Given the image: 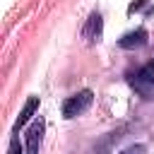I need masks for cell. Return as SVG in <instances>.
<instances>
[{"label": "cell", "mask_w": 154, "mask_h": 154, "mask_svg": "<svg viewBox=\"0 0 154 154\" xmlns=\"http://www.w3.org/2000/svg\"><path fill=\"white\" fill-rule=\"evenodd\" d=\"M91 99H94L91 89H82V91H77L75 96H67L65 103H63V116H65V118H75V116L84 113V111L91 106Z\"/></svg>", "instance_id": "obj_1"}, {"label": "cell", "mask_w": 154, "mask_h": 154, "mask_svg": "<svg viewBox=\"0 0 154 154\" xmlns=\"http://www.w3.org/2000/svg\"><path fill=\"white\" fill-rule=\"evenodd\" d=\"M41 140H43V120H34L26 130V154H38V147H41Z\"/></svg>", "instance_id": "obj_2"}, {"label": "cell", "mask_w": 154, "mask_h": 154, "mask_svg": "<svg viewBox=\"0 0 154 154\" xmlns=\"http://www.w3.org/2000/svg\"><path fill=\"white\" fill-rule=\"evenodd\" d=\"M147 43V31L140 26V29H135V31H128L120 41H118V46L120 48H140V46H144Z\"/></svg>", "instance_id": "obj_3"}, {"label": "cell", "mask_w": 154, "mask_h": 154, "mask_svg": "<svg viewBox=\"0 0 154 154\" xmlns=\"http://www.w3.org/2000/svg\"><path fill=\"white\" fill-rule=\"evenodd\" d=\"M38 108V96H29V101L24 103V108H22V113H19V118H17V123H14V135L19 132V128H24L26 123H29V118L34 116V111Z\"/></svg>", "instance_id": "obj_4"}, {"label": "cell", "mask_w": 154, "mask_h": 154, "mask_svg": "<svg viewBox=\"0 0 154 154\" xmlns=\"http://www.w3.org/2000/svg\"><path fill=\"white\" fill-rule=\"evenodd\" d=\"M82 34L89 41H99V36H101V14L99 12H91V17L87 19V26H84Z\"/></svg>", "instance_id": "obj_5"}, {"label": "cell", "mask_w": 154, "mask_h": 154, "mask_svg": "<svg viewBox=\"0 0 154 154\" xmlns=\"http://www.w3.org/2000/svg\"><path fill=\"white\" fill-rule=\"evenodd\" d=\"M137 79H140V82H149V84H154V60L147 63V65L137 72Z\"/></svg>", "instance_id": "obj_6"}, {"label": "cell", "mask_w": 154, "mask_h": 154, "mask_svg": "<svg viewBox=\"0 0 154 154\" xmlns=\"http://www.w3.org/2000/svg\"><path fill=\"white\" fill-rule=\"evenodd\" d=\"M7 154H24V149H22V144H19L17 137L10 140V149H7Z\"/></svg>", "instance_id": "obj_7"}, {"label": "cell", "mask_w": 154, "mask_h": 154, "mask_svg": "<svg viewBox=\"0 0 154 154\" xmlns=\"http://www.w3.org/2000/svg\"><path fill=\"white\" fill-rule=\"evenodd\" d=\"M120 154H147V147H144V144H132V147L123 149Z\"/></svg>", "instance_id": "obj_8"}, {"label": "cell", "mask_w": 154, "mask_h": 154, "mask_svg": "<svg viewBox=\"0 0 154 154\" xmlns=\"http://www.w3.org/2000/svg\"><path fill=\"white\" fill-rule=\"evenodd\" d=\"M144 5H147V0H137V2H132V5H130V7H128V12H130V14H132V12H137V10H142V7H144Z\"/></svg>", "instance_id": "obj_9"}]
</instances>
